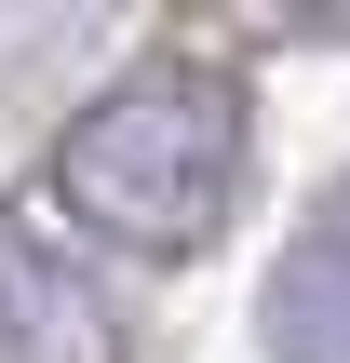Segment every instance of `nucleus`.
<instances>
[{"label": "nucleus", "mask_w": 350, "mask_h": 363, "mask_svg": "<svg viewBox=\"0 0 350 363\" xmlns=\"http://www.w3.org/2000/svg\"><path fill=\"white\" fill-rule=\"evenodd\" d=\"M283 13H350V0H283Z\"/></svg>", "instance_id": "obj_3"}, {"label": "nucleus", "mask_w": 350, "mask_h": 363, "mask_svg": "<svg viewBox=\"0 0 350 363\" xmlns=\"http://www.w3.org/2000/svg\"><path fill=\"white\" fill-rule=\"evenodd\" d=\"M270 350L283 363H350V175L310 202V229L270 269Z\"/></svg>", "instance_id": "obj_2"}, {"label": "nucleus", "mask_w": 350, "mask_h": 363, "mask_svg": "<svg viewBox=\"0 0 350 363\" xmlns=\"http://www.w3.org/2000/svg\"><path fill=\"white\" fill-rule=\"evenodd\" d=\"M54 202L121 256H202L243 202V81L135 67L54 135Z\"/></svg>", "instance_id": "obj_1"}]
</instances>
